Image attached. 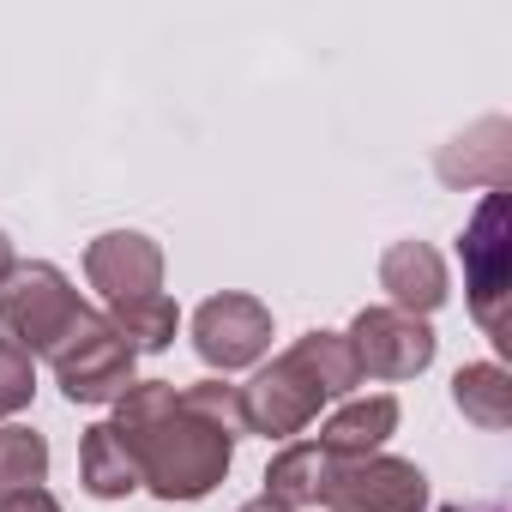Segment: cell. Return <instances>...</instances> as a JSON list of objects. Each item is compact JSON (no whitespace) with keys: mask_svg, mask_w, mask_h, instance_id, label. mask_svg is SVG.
Masks as SVG:
<instances>
[{"mask_svg":"<svg viewBox=\"0 0 512 512\" xmlns=\"http://www.w3.org/2000/svg\"><path fill=\"white\" fill-rule=\"evenodd\" d=\"M235 392H241L247 434H266V440H296L320 416V404H326L320 380L296 362V350H284L278 362H266L260 374H253L247 386H235Z\"/></svg>","mask_w":512,"mask_h":512,"instance_id":"6","label":"cell"},{"mask_svg":"<svg viewBox=\"0 0 512 512\" xmlns=\"http://www.w3.org/2000/svg\"><path fill=\"white\" fill-rule=\"evenodd\" d=\"M332 512H422L428 506V476L410 458L368 452V458H332L326 500Z\"/></svg>","mask_w":512,"mask_h":512,"instance_id":"5","label":"cell"},{"mask_svg":"<svg viewBox=\"0 0 512 512\" xmlns=\"http://www.w3.org/2000/svg\"><path fill=\"white\" fill-rule=\"evenodd\" d=\"M290 350H296V362L320 380L326 398H350V392L362 386V368H356V350H350L344 332H326V326H320V332H302Z\"/></svg>","mask_w":512,"mask_h":512,"instance_id":"16","label":"cell"},{"mask_svg":"<svg viewBox=\"0 0 512 512\" xmlns=\"http://www.w3.org/2000/svg\"><path fill=\"white\" fill-rule=\"evenodd\" d=\"M79 482H85V494H97V500H127V494L139 488L133 452L121 446V434H115L109 422L85 428V440H79Z\"/></svg>","mask_w":512,"mask_h":512,"instance_id":"15","label":"cell"},{"mask_svg":"<svg viewBox=\"0 0 512 512\" xmlns=\"http://www.w3.org/2000/svg\"><path fill=\"white\" fill-rule=\"evenodd\" d=\"M49 362H55V386H61L73 404H115V398L133 386L139 350L109 326V314H85Z\"/></svg>","mask_w":512,"mask_h":512,"instance_id":"4","label":"cell"},{"mask_svg":"<svg viewBox=\"0 0 512 512\" xmlns=\"http://www.w3.org/2000/svg\"><path fill=\"white\" fill-rule=\"evenodd\" d=\"M440 512H464V506H440ZM488 512H494V506H488Z\"/></svg>","mask_w":512,"mask_h":512,"instance_id":"23","label":"cell"},{"mask_svg":"<svg viewBox=\"0 0 512 512\" xmlns=\"http://www.w3.org/2000/svg\"><path fill=\"white\" fill-rule=\"evenodd\" d=\"M85 314L91 308L79 302L73 278L61 266H49V260L13 266L7 284H0V332H7L19 350H31V356H55Z\"/></svg>","mask_w":512,"mask_h":512,"instance_id":"2","label":"cell"},{"mask_svg":"<svg viewBox=\"0 0 512 512\" xmlns=\"http://www.w3.org/2000/svg\"><path fill=\"white\" fill-rule=\"evenodd\" d=\"M85 278L91 290H103L109 302H133V296H157L163 290V247L145 229H109L85 247Z\"/></svg>","mask_w":512,"mask_h":512,"instance_id":"9","label":"cell"},{"mask_svg":"<svg viewBox=\"0 0 512 512\" xmlns=\"http://www.w3.org/2000/svg\"><path fill=\"white\" fill-rule=\"evenodd\" d=\"M235 512H290V506H278L272 494H260V500H247V506H235Z\"/></svg>","mask_w":512,"mask_h":512,"instance_id":"22","label":"cell"},{"mask_svg":"<svg viewBox=\"0 0 512 512\" xmlns=\"http://www.w3.org/2000/svg\"><path fill=\"white\" fill-rule=\"evenodd\" d=\"M0 512H61V500L49 488H19V494L0 500Z\"/></svg>","mask_w":512,"mask_h":512,"instance_id":"20","label":"cell"},{"mask_svg":"<svg viewBox=\"0 0 512 512\" xmlns=\"http://www.w3.org/2000/svg\"><path fill=\"white\" fill-rule=\"evenodd\" d=\"M109 428L133 452L139 488H151L157 500H205L229 476L235 440L247 434L241 392L223 380H133L115 398Z\"/></svg>","mask_w":512,"mask_h":512,"instance_id":"1","label":"cell"},{"mask_svg":"<svg viewBox=\"0 0 512 512\" xmlns=\"http://www.w3.org/2000/svg\"><path fill=\"white\" fill-rule=\"evenodd\" d=\"M31 392H37V356L19 350L13 338H0V422L19 416L31 404Z\"/></svg>","mask_w":512,"mask_h":512,"instance_id":"19","label":"cell"},{"mask_svg":"<svg viewBox=\"0 0 512 512\" xmlns=\"http://www.w3.org/2000/svg\"><path fill=\"white\" fill-rule=\"evenodd\" d=\"M193 350L217 374L253 368L272 350V308L260 296H241V290H223V296L199 302V314H193Z\"/></svg>","mask_w":512,"mask_h":512,"instance_id":"7","label":"cell"},{"mask_svg":"<svg viewBox=\"0 0 512 512\" xmlns=\"http://www.w3.org/2000/svg\"><path fill=\"white\" fill-rule=\"evenodd\" d=\"M109 326L133 344V350H169L181 332V308L157 290V296H133V302H109Z\"/></svg>","mask_w":512,"mask_h":512,"instance_id":"17","label":"cell"},{"mask_svg":"<svg viewBox=\"0 0 512 512\" xmlns=\"http://www.w3.org/2000/svg\"><path fill=\"white\" fill-rule=\"evenodd\" d=\"M380 290L392 296L386 308L416 314V320H428L434 308H446L452 278H446L440 247H428V241H392V247L380 253Z\"/></svg>","mask_w":512,"mask_h":512,"instance_id":"10","label":"cell"},{"mask_svg":"<svg viewBox=\"0 0 512 512\" xmlns=\"http://www.w3.org/2000/svg\"><path fill=\"white\" fill-rule=\"evenodd\" d=\"M452 404H458L464 422L500 434V428L512 422V374H506L500 362H464V368L452 374Z\"/></svg>","mask_w":512,"mask_h":512,"instance_id":"14","label":"cell"},{"mask_svg":"<svg viewBox=\"0 0 512 512\" xmlns=\"http://www.w3.org/2000/svg\"><path fill=\"white\" fill-rule=\"evenodd\" d=\"M43 476H49V440L37 428L7 422L0 428V500L19 488H43Z\"/></svg>","mask_w":512,"mask_h":512,"instance_id":"18","label":"cell"},{"mask_svg":"<svg viewBox=\"0 0 512 512\" xmlns=\"http://www.w3.org/2000/svg\"><path fill=\"white\" fill-rule=\"evenodd\" d=\"M464 290H470V314L476 326L506 350L512 326H506V296H512V241H506V193H482L470 229H464Z\"/></svg>","mask_w":512,"mask_h":512,"instance_id":"3","label":"cell"},{"mask_svg":"<svg viewBox=\"0 0 512 512\" xmlns=\"http://www.w3.org/2000/svg\"><path fill=\"white\" fill-rule=\"evenodd\" d=\"M13 266H19V260H13V241H7V229H0V284H7Z\"/></svg>","mask_w":512,"mask_h":512,"instance_id":"21","label":"cell"},{"mask_svg":"<svg viewBox=\"0 0 512 512\" xmlns=\"http://www.w3.org/2000/svg\"><path fill=\"white\" fill-rule=\"evenodd\" d=\"M434 169H440V181H452V187H488V193H500L506 175H512V127H506L500 115L476 121L470 133H458V139L440 151Z\"/></svg>","mask_w":512,"mask_h":512,"instance_id":"11","label":"cell"},{"mask_svg":"<svg viewBox=\"0 0 512 512\" xmlns=\"http://www.w3.org/2000/svg\"><path fill=\"white\" fill-rule=\"evenodd\" d=\"M398 434V398L374 392V398H350L320 422V452L326 458H368Z\"/></svg>","mask_w":512,"mask_h":512,"instance_id":"12","label":"cell"},{"mask_svg":"<svg viewBox=\"0 0 512 512\" xmlns=\"http://www.w3.org/2000/svg\"><path fill=\"white\" fill-rule=\"evenodd\" d=\"M344 338L356 350L362 380H416L440 350L434 326L416 314H398V308H362Z\"/></svg>","mask_w":512,"mask_h":512,"instance_id":"8","label":"cell"},{"mask_svg":"<svg viewBox=\"0 0 512 512\" xmlns=\"http://www.w3.org/2000/svg\"><path fill=\"white\" fill-rule=\"evenodd\" d=\"M326 482H332V458L320 452V440H290L272 458V470H266V494L278 506H290V512L320 506L326 500Z\"/></svg>","mask_w":512,"mask_h":512,"instance_id":"13","label":"cell"}]
</instances>
